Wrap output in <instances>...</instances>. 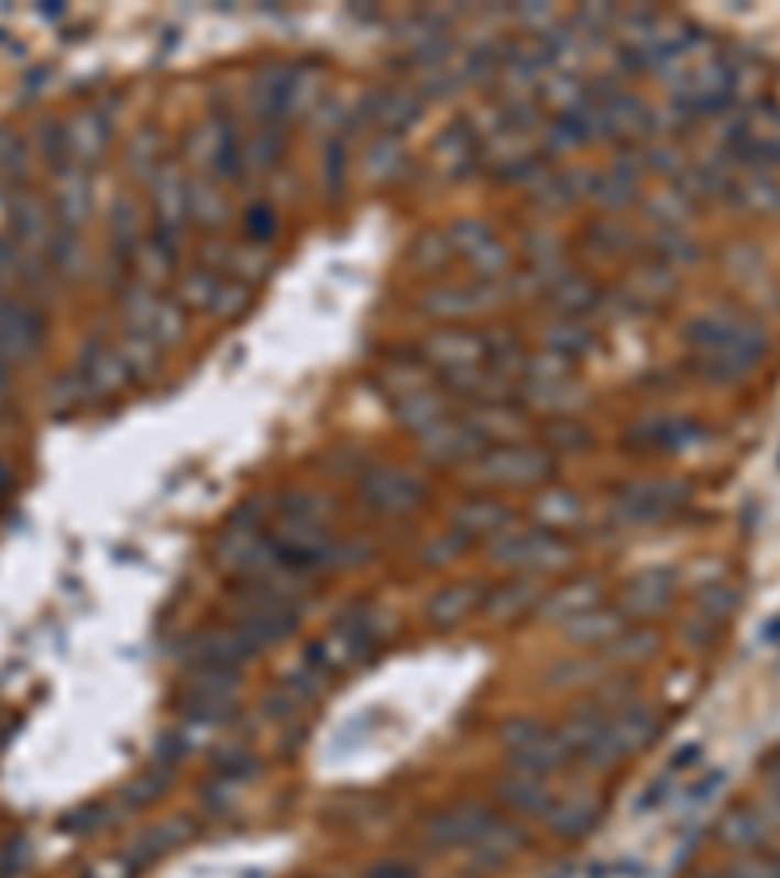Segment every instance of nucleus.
Returning <instances> with one entry per match:
<instances>
[{"instance_id":"1","label":"nucleus","mask_w":780,"mask_h":878,"mask_svg":"<svg viewBox=\"0 0 780 878\" xmlns=\"http://www.w3.org/2000/svg\"><path fill=\"white\" fill-rule=\"evenodd\" d=\"M691 344L703 352V367L711 375H741L746 367H754L765 352V340L757 337L754 328L741 325V320H729V317H703L691 325Z\"/></svg>"},{"instance_id":"2","label":"nucleus","mask_w":780,"mask_h":878,"mask_svg":"<svg viewBox=\"0 0 780 878\" xmlns=\"http://www.w3.org/2000/svg\"><path fill=\"white\" fill-rule=\"evenodd\" d=\"M507 742H512L515 769H524V773L547 777V773H554V769H562L570 761L567 738H562V734L542 731V726L515 723L512 731H507Z\"/></svg>"},{"instance_id":"3","label":"nucleus","mask_w":780,"mask_h":878,"mask_svg":"<svg viewBox=\"0 0 780 878\" xmlns=\"http://www.w3.org/2000/svg\"><path fill=\"white\" fill-rule=\"evenodd\" d=\"M476 476L488 484H535L550 473V457L531 446H504L476 457Z\"/></svg>"},{"instance_id":"4","label":"nucleus","mask_w":780,"mask_h":878,"mask_svg":"<svg viewBox=\"0 0 780 878\" xmlns=\"http://www.w3.org/2000/svg\"><path fill=\"white\" fill-rule=\"evenodd\" d=\"M449 246L484 277L504 274L507 262H512V254H507V246L499 242V234L492 231L488 223H481V219H461V223L449 231Z\"/></svg>"},{"instance_id":"5","label":"nucleus","mask_w":780,"mask_h":878,"mask_svg":"<svg viewBox=\"0 0 780 878\" xmlns=\"http://www.w3.org/2000/svg\"><path fill=\"white\" fill-rule=\"evenodd\" d=\"M496 559L507 562V567L550 570L570 559V547L550 531H519V535H499Z\"/></svg>"},{"instance_id":"6","label":"nucleus","mask_w":780,"mask_h":878,"mask_svg":"<svg viewBox=\"0 0 780 878\" xmlns=\"http://www.w3.org/2000/svg\"><path fill=\"white\" fill-rule=\"evenodd\" d=\"M421 355L441 363V371L481 367V360L488 355V337L484 332H469V328H446V332L426 340Z\"/></svg>"},{"instance_id":"7","label":"nucleus","mask_w":780,"mask_h":878,"mask_svg":"<svg viewBox=\"0 0 780 878\" xmlns=\"http://www.w3.org/2000/svg\"><path fill=\"white\" fill-rule=\"evenodd\" d=\"M43 340V317L20 301H0V355L32 360Z\"/></svg>"},{"instance_id":"8","label":"nucleus","mask_w":780,"mask_h":878,"mask_svg":"<svg viewBox=\"0 0 780 878\" xmlns=\"http://www.w3.org/2000/svg\"><path fill=\"white\" fill-rule=\"evenodd\" d=\"M421 449H426L433 461H464V457H476L484 446V438L476 433V426H461V422H438L429 430L418 433Z\"/></svg>"},{"instance_id":"9","label":"nucleus","mask_w":780,"mask_h":878,"mask_svg":"<svg viewBox=\"0 0 780 878\" xmlns=\"http://www.w3.org/2000/svg\"><path fill=\"white\" fill-rule=\"evenodd\" d=\"M63 133H67V156H75V164H98L110 141V121L102 110H83Z\"/></svg>"},{"instance_id":"10","label":"nucleus","mask_w":780,"mask_h":878,"mask_svg":"<svg viewBox=\"0 0 780 878\" xmlns=\"http://www.w3.org/2000/svg\"><path fill=\"white\" fill-rule=\"evenodd\" d=\"M363 492H367L371 508H378V512H410L421 496L418 484L406 473H398V469H378V473H371L367 481H363Z\"/></svg>"},{"instance_id":"11","label":"nucleus","mask_w":780,"mask_h":878,"mask_svg":"<svg viewBox=\"0 0 780 878\" xmlns=\"http://www.w3.org/2000/svg\"><path fill=\"white\" fill-rule=\"evenodd\" d=\"M499 297H492L488 289L476 293L472 285H441V289H433L426 297V309L433 312V317H469V312L484 309V305H496Z\"/></svg>"},{"instance_id":"12","label":"nucleus","mask_w":780,"mask_h":878,"mask_svg":"<svg viewBox=\"0 0 780 878\" xmlns=\"http://www.w3.org/2000/svg\"><path fill=\"white\" fill-rule=\"evenodd\" d=\"M12 231L28 250L47 246V239H52L47 234V207L32 191H17V199H12Z\"/></svg>"},{"instance_id":"13","label":"nucleus","mask_w":780,"mask_h":878,"mask_svg":"<svg viewBox=\"0 0 780 878\" xmlns=\"http://www.w3.org/2000/svg\"><path fill=\"white\" fill-rule=\"evenodd\" d=\"M55 219H59L63 231H78L86 219V211H90V191H86V180L78 173L63 176L59 191H55Z\"/></svg>"},{"instance_id":"14","label":"nucleus","mask_w":780,"mask_h":878,"mask_svg":"<svg viewBox=\"0 0 780 878\" xmlns=\"http://www.w3.org/2000/svg\"><path fill=\"white\" fill-rule=\"evenodd\" d=\"M367 118L378 121L383 130H403L406 121L418 118V102L410 95H398V90H378L367 98Z\"/></svg>"},{"instance_id":"15","label":"nucleus","mask_w":780,"mask_h":878,"mask_svg":"<svg viewBox=\"0 0 780 878\" xmlns=\"http://www.w3.org/2000/svg\"><path fill=\"white\" fill-rule=\"evenodd\" d=\"M507 519H512V512H507L499 500H472V504L461 508L457 524H461L464 535H496Z\"/></svg>"},{"instance_id":"16","label":"nucleus","mask_w":780,"mask_h":878,"mask_svg":"<svg viewBox=\"0 0 780 878\" xmlns=\"http://www.w3.org/2000/svg\"><path fill=\"white\" fill-rule=\"evenodd\" d=\"M593 344H597L593 332L585 325H578V320H558V325L547 328V352L562 355V360H574V355L590 352Z\"/></svg>"},{"instance_id":"17","label":"nucleus","mask_w":780,"mask_h":878,"mask_svg":"<svg viewBox=\"0 0 780 878\" xmlns=\"http://www.w3.org/2000/svg\"><path fill=\"white\" fill-rule=\"evenodd\" d=\"M550 301L570 309L574 317H582L585 309L597 305V289H593L590 282H582V277H554V282H550Z\"/></svg>"},{"instance_id":"18","label":"nucleus","mask_w":780,"mask_h":878,"mask_svg":"<svg viewBox=\"0 0 780 878\" xmlns=\"http://www.w3.org/2000/svg\"><path fill=\"white\" fill-rule=\"evenodd\" d=\"M476 590L472 585H453V590H441L438 597H433V605H429V621H438V625H457V621L464 617V613L476 610Z\"/></svg>"},{"instance_id":"19","label":"nucleus","mask_w":780,"mask_h":878,"mask_svg":"<svg viewBox=\"0 0 780 878\" xmlns=\"http://www.w3.org/2000/svg\"><path fill=\"white\" fill-rule=\"evenodd\" d=\"M671 597V578L668 574H644L640 582L628 585V602L636 605L640 613H656L663 610Z\"/></svg>"},{"instance_id":"20","label":"nucleus","mask_w":780,"mask_h":878,"mask_svg":"<svg viewBox=\"0 0 780 878\" xmlns=\"http://www.w3.org/2000/svg\"><path fill=\"white\" fill-rule=\"evenodd\" d=\"M188 211L204 216L207 227H219V223H223V216H227V199L219 196V191H215L211 184L191 180L188 184Z\"/></svg>"},{"instance_id":"21","label":"nucleus","mask_w":780,"mask_h":878,"mask_svg":"<svg viewBox=\"0 0 780 878\" xmlns=\"http://www.w3.org/2000/svg\"><path fill=\"white\" fill-rule=\"evenodd\" d=\"M507 797V801L515 804V809L524 812H547V784H539L535 777H519V781H507L504 789H499Z\"/></svg>"},{"instance_id":"22","label":"nucleus","mask_w":780,"mask_h":878,"mask_svg":"<svg viewBox=\"0 0 780 878\" xmlns=\"http://www.w3.org/2000/svg\"><path fill=\"white\" fill-rule=\"evenodd\" d=\"M593 816H597V804L593 801H570V804H562V809H550V824L567 835L582 832Z\"/></svg>"},{"instance_id":"23","label":"nucleus","mask_w":780,"mask_h":878,"mask_svg":"<svg viewBox=\"0 0 780 878\" xmlns=\"http://www.w3.org/2000/svg\"><path fill=\"white\" fill-rule=\"evenodd\" d=\"M418 254H414V262H418L421 270H441L453 262V246H449V234H426V239L418 242Z\"/></svg>"},{"instance_id":"24","label":"nucleus","mask_w":780,"mask_h":878,"mask_svg":"<svg viewBox=\"0 0 780 878\" xmlns=\"http://www.w3.org/2000/svg\"><path fill=\"white\" fill-rule=\"evenodd\" d=\"M0 173L12 176V180L28 176V145L12 133H0Z\"/></svg>"},{"instance_id":"25","label":"nucleus","mask_w":780,"mask_h":878,"mask_svg":"<svg viewBox=\"0 0 780 878\" xmlns=\"http://www.w3.org/2000/svg\"><path fill=\"white\" fill-rule=\"evenodd\" d=\"M539 516H542V524H547V527H554V524H574V519L582 516V508H578V500L570 496V492H550V496L542 500Z\"/></svg>"},{"instance_id":"26","label":"nucleus","mask_w":780,"mask_h":878,"mask_svg":"<svg viewBox=\"0 0 780 878\" xmlns=\"http://www.w3.org/2000/svg\"><path fill=\"white\" fill-rule=\"evenodd\" d=\"M113 239H118L121 254L138 242V207L129 204V199H118V211H113Z\"/></svg>"},{"instance_id":"27","label":"nucleus","mask_w":780,"mask_h":878,"mask_svg":"<svg viewBox=\"0 0 780 878\" xmlns=\"http://www.w3.org/2000/svg\"><path fill=\"white\" fill-rule=\"evenodd\" d=\"M590 585H570V590H562V594L554 597V602H550V613H554V617H562V613H574V610H585V605H590Z\"/></svg>"},{"instance_id":"28","label":"nucleus","mask_w":780,"mask_h":878,"mask_svg":"<svg viewBox=\"0 0 780 878\" xmlns=\"http://www.w3.org/2000/svg\"><path fill=\"white\" fill-rule=\"evenodd\" d=\"M277 227H274V211H262V207H254V211H250V234H254V239H266V234H274Z\"/></svg>"},{"instance_id":"29","label":"nucleus","mask_w":780,"mask_h":878,"mask_svg":"<svg viewBox=\"0 0 780 878\" xmlns=\"http://www.w3.org/2000/svg\"><path fill=\"white\" fill-rule=\"evenodd\" d=\"M378 878H414L410 870H403V867H391V870H383Z\"/></svg>"},{"instance_id":"30","label":"nucleus","mask_w":780,"mask_h":878,"mask_svg":"<svg viewBox=\"0 0 780 878\" xmlns=\"http://www.w3.org/2000/svg\"><path fill=\"white\" fill-rule=\"evenodd\" d=\"M0 489H9V465L0 461Z\"/></svg>"},{"instance_id":"31","label":"nucleus","mask_w":780,"mask_h":878,"mask_svg":"<svg viewBox=\"0 0 780 878\" xmlns=\"http://www.w3.org/2000/svg\"><path fill=\"white\" fill-rule=\"evenodd\" d=\"M0 44H9V32H4V28H0Z\"/></svg>"}]
</instances>
